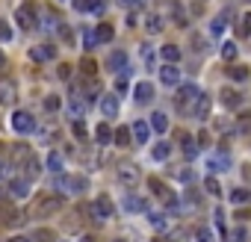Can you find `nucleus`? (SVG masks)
<instances>
[{"label": "nucleus", "mask_w": 251, "mask_h": 242, "mask_svg": "<svg viewBox=\"0 0 251 242\" xmlns=\"http://www.w3.org/2000/svg\"><path fill=\"white\" fill-rule=\"evenodd\" d=\"M95 139H98V145H110V142H116V133H113V127H110V124H98Z\"/></svg>", "instance_id": "obj_19"}, {"label": "nucleus", "mask_w": 251, "mask_h": 242, "mask_svg": "<svg viewBox=\"0 0 251 242\" xmlns=\"http://www.w3.org/2000/svg\"><path fill=\"white\" fill-rule=\"evenodd\" d=\"M151 130H157V133H166V130H168V115L157 110V113L151 115Z\"/></svg>", "instance_id": "obj_26"}, {"label": "nucleus", "mask_w": 251, "mask_h": 242, "mask_svg": "<svg viewBox=\"0 0 251 242\" xmlns=\"http://www.w3.org/2000/svg\"><path fill=\"white\" fill-rule=\"evenodd\" d=\"M56 186H62V189H65V192H71V195H77V192H86L89 180H86V177H71V180L59 177V180H56Z\"/></svg>", "instance_id": "obj_10"}, {"label": "nucleus", "mask_w": 251, "mask_h": 242, "mask_svg": "<svg viewBox=\"0 0 251 242\" xmlns=\"http://www.w3.org/2000/svg\"><path fill=\"white\" fill-rule=\"evenodd\" d=\"M15 103V80L0 77V107H9Z\"/></svg>", "instance_id": "obj_7"}, {"label": "nucleus", "mask_w": 251, "mask_h": 242, "mask_svg": "<svg viewBox=\"0 0 251 242\" xmlns=\"http://www.w3.org/2000/svg\"><path fill=\"white\" fill-rule=\"evenodd\" d=\"M83 71H89V74L95 71V62H92V59H86V62H83Z\"/></svg>", "instance_id": "obj_51"}, {"label": "nucleus", "mask_w": 251, "mask_h": 242, "mask_svg": "<svg viewBox=\"0 0 251 242\" xmlns=\"http://www.w3.org/2000/svg\"><path fill=\"white\" fill-rule=\"evenodd\" d=\"M9 242H30V239H24V236H12Z\"/></svg>", "instance_id": "obj_52"}, {"label": "nucleus", "mask_w": 251, "mask_h": 242, "mask_svg": "<svg viewBox=\"0 0 251 242\" xmlns=\"http://www.w3.org/2000/svg\"><path fill=\"white\" fill-rule=\"evenodd\" d=\"M231 201H234V204H236V207H239V204H242V207H245V204H248V201H251V195H248V189H239V186H236V189H234V192H231Z\"/></svg>", "instance_id": "obj_35"}, {"label": "nucleus", "mask_w": 251, "mask_h": 242, "mask_svg": "<svg viewBox=\"0 0 251 242\" xmlns=\"http://www.w3.org/2000/svg\"><path fill=\"white\" fill-rule=\"evenodd\" d=\"M24 171H27V180H30V177H35V175H39V160H35V157H27Z\"/></svg>", "instance_id": "obj_37"}, {"label": "nucleus", "mask_w": 251, "mask_h": 242, "mask_svg": "<svg viewBox=\"0 0 251 242\" xmlns=\"http://www.w3.org/2000/svg\"><path fill=\"white\" fill-rule=\"evenodd\" d=\"M213 219H216V227L225 233V213H222V210H216V213H213Z\"/></svg>", "instance_id": "obj_48"}, {"label": "nucleus", "mask_w": 251, "mask_h": 242, "mask_svg": "<svg viewBox=\"0 0 251 242\" xmlns=\"http://www.w3.org/2000/svg\"><path fill=\"white\" fill-rule=\"evenodd\" d=\"M148 222H151V227H154V230H168L166 216H163V213H157V210H148Z\"/></svg>", "instance_id": "obj_30"}, {"label": "nucleus", "mask_w": 251, "mask_h": 242, "mask_svg": "<svg viewBox=\"0 0 251 242\" xmlns=\"http://www.w3.org/2000/svg\"><path fill=\"white\" fill-rule=\"evenodd\" d=\"M100 113L106 118H116L118 115V95H100Z\"/></svg>", "instance_id": "obj_11"}, {"label": "nucleus", "mask_w": 251, "mask_h": 242, "mask_svg": "<svg viewBox=\"0 0 251 242\" xmlns=\"http://www.w3.org/2000/svg\"><path fill=\"white\" fill-rule=\"evenodd\" d=\"M151 97H154V86H151L148 80L136 83V89H133V100H136V103H151Z\"/></svg>", "instance_id": "obj_13"}, {"label": "nucleus", "mask_w": 251, "mask_h": 242, "mask_svg": "<svg viewBox=\"0 0 251 242\" xmlns=\"http://www.w3.org/2000/svg\"><path fill=\"white\" fill-rule=\"evenodd\" d=\"M130 139H133V130H130V127H118V130H116V145L124 148V145H130Z\"/></svg>", "instance_id": "obj_33"}, {"label": "nucleus", "mask_w": 251, "mask_h": 242, "mask_svg": "<svg viewBox=\"0 0 251 242\" xmlns=\"http://www.w3.org/2000/svg\"><path fill=\"white\" fill-rule=\"evenodd\" d=\"M228 21H231V9H225L219 18H213V21H210V36H213V39H219L222 32H225V27H228Z\"/></svg>", "instance_id": "obj_15"}, {"label": "nucleus", "mask_w": 251, "mask_h": 242, "mask_svg": "<svg viewBox=\"0 0 251 242\" xmlns=\"http://www.w3.org/2000/svg\"><path fill=\"white\" fill-rule=\"evenodd\" d=\"M154 242H171V239H154Z\"/></svg>", "instance_id": "obj_54"}, {"label": "nucleus", "mask_w": 251, "mask_h": 242, "mask_svg": "<svg viewBox=\"0 0 251 242\" xmlns=\"http://www.w3.org/2000/svg\"><path fill=\"white\" fill-rule=\"evenodd\" d=\"M0 42H12V27L3 18H0Z\"/></svg>", "instance_id": "obj_40"}, {"label": "nucleus", "mask_w": 251, "mask_h": 242, "mask_svg": "<svg viewBox=\"0 0 251 242\" xmlns=\"http://www.w3.org/2000/svg\"><path fill=\"white\" fill-rule=\"evenodd\" d=\"M71 3H74V9L77 12H89V15H100L103 12V3H100V0H71Z\"/></svg>", "instance_id": "obj_14"}, {"label": "nucleus", "mask_w": 251, "mask_h": 242, "mask_svg": "<svg viewBox=\"0 0 251 242\" xmlns=\"http://www.w3.org/2000/svg\"><path fill=\"white\" fill-rule=\"evenodd\" d=\"M228 77H231L234 83H248V80H251V68H248V65L231 68V71H228Z\"/></svg>", "instance_id": "obj_23"}, {"label": "nucleus", "mask_w": 251, "mask_h": 242, "mask_svg": "<svg viewBox=\"0 0 251 242\" xmlns=\"http://www.w3.org/2000/svg\"><path fill=\"white\" fill-rule=\"evenodd\" d=\"M142 59H145V65L154 62V50H151V45H142Z\"/></svg>", "instance_id": "obj_45"}, {"label": "nucleus", "mask_w": 251, "mask_h": 242, "mask_svg": "<svg viewBox=\"0 0 251 242\" xmlns=\"http://www.w3.org/2000/svg\"><path fill=\"white\" fill-rule=\"evenodd\" d=\"M181 148H184V157L186 160H195L198 157V142L192 139L189 133H181Z\"/></svg>", "instance_id": "obj_18"}, {"label": "nucleus", "mask_w": 251, "mask_h": 242, "mask_svg": "<svg viewBox=\"0 0 251 242\" xmlns=\"http://www.w3.org/2000/svg\"><path fill=\"white\" fill-rule=\"evenodd\" d=\"M0 175H3V162H0Z\"/></svg>", "instance_id": "obj_55"}, {"label": "nucleus", "mask_w": 251, "mask_h": 242, "mask_svg": "<svg viewBox=\"0 0 251 242\" xmlns=\"http://www.w3.org/2000/svg\"><path fill=\"white\" fill-rule=\"evenodd\" d=\"M3 219H6V222H3V225H24V216H21V213H18V210H15V213H6V216H3Z\"/></svg>", "instance_id": "obj_43"}, {"label": "nucleus", "mask_w": 251, "mask_h": 242, "mask_svg": "<svg viewBox=\"0 0 251 242\" xmlns=\"http://www.w3.org/2000/svg\"><path fill=\"white\" fill-rule=\"evenodd\" d=\"M59 77H62V80H68V77H71V68H68V65H62V68H59Z\"/></svg>", "instance_id": "obj_50"}, {"label": "nucleus", "mask_w": 251, "mask_h": 242, "mask_svg": "<svg viewBox=\"0 0 251 242\" xmlns=\"http://www.w3.org/2000/svg\"><path fill=\"white\" fill-rule=\"evenodd\" d=\"M6 192H9V198L24 201V198H30V180H27V177H15V180H9Z\"/></svg>", "instance_id": "obj_5"}, {"label": "nucleus", "mask_w": 251, "mask_h": 242, "mask_svg": "<svg viewBox=\"0 0 251 242\" xmlns=\"http://www.w3.org/2000/svg\"><path fill=\"white\" fill-rule=\"evenodd\" d=\"M95 32H98V42H100V45H103V42H113V36H116L113 24H100V27H98Z\"/></svg>", "instance_id": "obj_32"}, {"label": "nucleus", "mask_w": 251, "mask_h": 242, "mask_svg": "<svg viewBox=\"0 0 251 242\" xmlns=\"http://www.w3.org/2000/svg\"><path fill=\"white\" fill-rule=\"evenodd\" d=\"M219 100L225 103V110H239L242 107V95L236 89H222L219 92Z\"/></svg>", "instance_id": "obj_9"}, {"label": "nucleus", "mask_w": 251, "mask_h": 242, "mask_svg": "<svg viewBox=\"0 0 251 242\" xmlns=\"http://www.w3.org/2000/svg\"><path fill=\"white\" fill-rule=\"evenodd\" d=\"M113 213H116V210H113V201L106 198V195H100V198L92 201V216H95L98 222H110Z\"/></svg>", "instance_id": "obj_2"}, {"label": "nucleus", "mask_w": 251, "mask_h": 242, "mask_svg": "<svg viewBox=\"0 0 251 242\" xmlns=\"http://www.w3.org/2000/svg\"><path fill=\"white\" fill-rule=\"evenodd\" d=\"M207 165H210L213 171H228V168H231V157H228L225 151H219V154H213V157L207 160Z\"/></svg>", "instance_id": "obj_17"}, {"label": "nucleus", "mask_w": 251, "mask_h": 242, "mask_svg": "<svg viewBox=\"0 0 251 242\" xmlns=\"http://www.w3.org/2000/svg\"><path fill=\"white\" fill-rule=\"evenodd\" d=\"M118 3L124 9H142V6H145V0H118Z\"/></svg>", "instance_id": "obj_44"}, {"label": "nucleus", "mask_w": 251, "mask_h": 242, "mask_svg": "<svg viewBox=\"0 0 251 242\" xmlns=\"http://www.w3.org/2000/svg\"><path fill=\"white\" fill-rule=\"evenodd\" d=\"M12 130H15L18 136H30V133L35 130V118H33L30 113L18 110V113H12Z\"/></svg>", "instance_id": "obj_1"}, {"label": "nucleus", "mask_w": 251, "mask_h": 242, "mask_svg": "<svg viewBox=\"0 0 251 242\" xmlns=\"http://www.w3.org/2000/svg\"><path fill=\"white\" fill-rule=\"evenodd\" d=\"M236 36L239 39H251V12H245L236 24Z\"/></svg>", "instance_id": "obj_29"}, {"label": "nucleus", "mask_w": 251, "mask_h": 242, "mask_svg": "<svg viewBox=\"0 0 251 242\" xmlns=\"http://www.w3.org/2000/svg\"><path fill=\"white\" fill-rule=\"evenodd\" d=\"M124 210L127 213H148V204H145V198H139V195H127L124 198Z\"/></svg>", "instance_id": "obj_16"}, {"label": "nucleus", "mask_w": 251, "mask_h": 242, "mask_svg": "<svg viewBox=\"0 0 251 242\" xmlns=\"http://www.w3.org/2000/svg\"><path fill=\"white\" fill-rule=\"evenodd\" d=\"M116 92H118V95H124V92H127V77H124V74L116 80Z\"/></svg>", "instance_id": "obj_49"}, {"label": "nucleus", "mask_w": 251, "mask_h": 242, "mask_svg": "<svg viewBox=\"0 0 251 242\" xmlns=\"http://www.w3.org/2000/svg\"><path fill=\"white\" fill-rule=\"evenodd\" d=\"M198 97H201L198 86H195V83H184L181 89H177V97H174V103H177L181 110H186L189 103H192V100H198Z\"/></svg>", "instance_id": "obj_3"}, {"label": "nucleus", "mask_w": 251, "mask_h": 242, "mask_svg": "<svg viewBox=\"0 0 251 242\" xmlns=\"http://www.w3.org/2000/svg\"><path fill=\"white\" fill-rule=\"evenodd\" d=\"M130 130H133V142H139V145H145L151 139V121H136V124H130Z\"/></svg>", "instance_id": "obj_12"}, {"label": "nucleus", "mask_w": 251, "mask_h": 242, "mask_svg": "<svg viewBox=\"0 0 251 242\" xmlns=\"http://www.w3.org/2000/svg\"><path fill=\"white\" fill-rule=\"evenodd\" d=\"M124 65H127V53L124 50H116V53H110V59H106V68H110V71H121Z\"/></svg>", "instance_id": "obj_21"}, {"label": "nucleus", "mask_w": 251, "mask_h": 242, "mask_svg": "<svg viewBox=\"0 0 251 242\" xmlns=\"http://www.w3.org/2000/svg\"><path fill=\"white\" fill-rule=\"evenodd\" d=\"M15 24L21 30H33L35 27V9H33V3H21L15 9Z\"/></svg>", "instance_id": "obj_4"}, {"label": "nucleus", "mask_w": 251, "mask_h": 242, "mask_svg": "<svg viewBox=\"0 0 251 242\" xmlns=\"http://www.w3.org/2000/svg\"><path fill=\"white\" fill-rule=\"evenodd\" d=\"M65 110H68V115H71V118H74V121H77V118L83 115V110H86V100H80V97H71Z\"/></svg>", "instance_id": "obj_25"}, {"label": "nucleus", "mask_w": 251, "mask_h": 242, "mask_svg": "<svg viewBox=\"0 0 251 242\" xmlns=\"http://www.w3.org/2000/svg\"><path fill=\"white\" fill-rule=\"evenodd\" d=\"M59 207H62V198H48V201L39 207V210H35V216H39V219H45V216H50L53 210H59Z\"/></svg>", "instance_id": "obj_22"}, {"label": "nucleus", "mask_w": 251, "mask_h": 242, "mask_svg": "<svg viewBox=\"0 0 251 242\" xmlns=\"http://www.w3.org/2000/svg\"><path fill=\"white\" fill-rule=\"evenodd\" d=\"M53 56H56L53 45H35V48H30V59L33 62H50Z\"/></svg>", "instance_id": "obj_8"}, {"label": "nucleus", "mask_w": 251, "mask_h": 242, "mask_svg": "<svg viewBox=\"0 0 251 242\" xmlns=\"http://www.w3.org/2000/svg\"><path fill=\"white\" fill-rule=\"evenodd\" d=\"M48 168L53 171V175H59V171L65 168V160H62V154H56V151H50V157H48Z\"/></svg>", "instance_id": "obj_31"}, {"label": "nucleus", "mask_w": 251, "mask_h": 242, "mask_svg": "<svg viewBox=\"0 0 251 242\" xmlns=\"http://www.w3.org/2000/svg\"><path fill=\"white\" fill-rule=\"evenodd\" d=\"M174 177H177V180H181V183H189V180H192V171H189V168H184V171H177V175H174Z\"/></svg>", "instance_id": "obj_47"}, {"label": "nucleus", "mask_w": 251, "mask_h": 242, "mask_svg": "<svg viewBox=\"0 0 251 242\" xmlns=\"http://www.w3.org/2000/svg\"><path fill=\"white\" fill-rule=\"evenodd\" d=\"M95 45H100V42H98V32H95V30H86V32H83V48L92 50Z\"/></svg>", "instance_id": "obj_39"}, {"label": "nucleus", "mask_w": 251, "mask_h": 242, "mask_svg": "<svg viewBox=\"0 0 251 242\" xmlns=\"http://www.w3.org/2000/svg\"><path fill=\"white\" fill-rule=\"evenodd\" d=\"M71 133H74V136H77V139H86V124H83V121L77 118L74 124H71Z\"/></svg>", "instance_id": "obj_42"}, {"label": "nucleus", "mask_w": 251, "mask_h": 242, "mask_svg": "<svg viewBox=\"0 0 251 242\" xmlns=\"http://www.w3.org/2000/svg\"><path fill=\"white\" fill-rule=\"evenodd\" d=\"M160 56L166 59V65H177V62H181V48H177V45H163Z\"/></svg>", "instance_id": "obj_20"}, {"label": "nucleus", "mask_w": 251, "mask_h": 242, "mask_svg": "<svg viewBox=\"0 0 251 242\" xmlns=\"http://www.w3.org/2000/svg\"><path fill=\"white\" fill-rule=\"evenodd\" d=\"M207 113H210V95H201V97L195 100L192 115H195V118H207Z\"/></svg>", "instance_id": "obj_28"}, {"label": "nucleus", "mask_w": 251, "mask_h": 242, "mask_svg": "<svg viewBox=\"0 0 251 242\" xmlns=\"http://www.w3.org/2000/svg\"><path fill=\"white\" fill-rule=\"evenodd\" d=\"M160 83H163L166 89L181 86V71H177V65H163V68H160Z\"/></svg>", "instance_id": "obj_6"}, {"label": "nucleus", "mask_w": 251, "mask_h": 242, "mask_svg": "<svg viewBox=\"0 0 251 242\" xmlns=\"http://www.w3.org/2000/svg\"><path fill=\"white\" fill-rule=\"evenodd\" d=\"M198 242H213V230L210 227H201L198 230Z\"/></svg>", "instance_id": "obj_46"}, {"label": "nucleus", "mask_w": 251, "mask_h": 242, "mask_svg": "<svg viewBox=\"0 0 251 242\" xmlns=\"http://www.w3.org/2000/svg\"><path fill=\"white\" fill-rule=\"evenodd\" d=\"M222 59H225V62H234V59H236V45H234V42H225V45H222Z\"/></svg>", "instance_id": "obj_38"}, {"label": "nucleus", "mask_w": 251, "mask_h": 242, "mask_svg": "<svg viewBox=\"0 0 251 242\" xmlns=\"http://www.w3.org/2000/svg\"><path fill=\"white\" fill-rule=\"evenodd\" d=\"M151 157H154L157 162H166V160L171 157V145H168V142H157L154 151H151Z\"/></svg>", "instance_id": "obj_27"}, {"label": "nucleus", "mask_w": 251, "mask_h": 242, "mask_svg": "<svg viewBox=\"0 0 251 242\" xmlns=\"http://www.w3.org/2000/svg\"><path fill=\"white\" fill-rule=\"evenodd\" d=\"M204 189H207L213 198H219V195H222V186H219V180H216V177H204Z\"/></svg>", "instance_id": "obj_36"}, {"label": "nucleus", "mask_w": 251, "mask_h": 242, "mask_svg": "<svg viewBox=\"0 0 251 242\" xmlns=\"http://www.w3.org/2000/svg\"><path fill=\"white\" fill-rule=\"evenodd\" d=\"M145 30H148V32H160V30H163V18L154 15V12L145 15Z\"/></svg>", "instance_id": "obj_34"}, {"label": "nucleus", "mask_w": 251, "mask_h": 242, "mask_svg": "<svg viewBox=\"0 0 251 242\" xmlns=\"http://www.w3.org/2000/svg\"><path fill=\"white\" fill-rule=\"evenodd\" d=\"M118 177H121V183L130 186V183L139 180V168H136V165H121V168H118Z\"/></svg>", "instance_id": "obj_24"}, {"label": "nucleus", "mask_w": 251, "mask_h": 242, "mask_svg": "<svg viewBox=\"0 0 251 242\" xmlns=\"http://www.w3.org/2000/svg\"><path fill=\"white\" fill-rule=\"evenodd\" d=\"M59 107H62V100H59L56 95H48V97H45V110H48V113H56Z\"/></svg>", "instance_id": "obj_41"}, {"label": "nucleus", "mask_w": 251, "mask_h": 242, "mask_svg": "<svg viewBox=\"0 0 251 242\" xmlns=\"http://www.w3.org/2000/svg\"><path fill=\"white\" fill-rule=\"evenodd\" d=\"M6 65V56H3V50H0V68H3Z\"/></svg>", "instance_id": "obj_53"}]
</instances>
